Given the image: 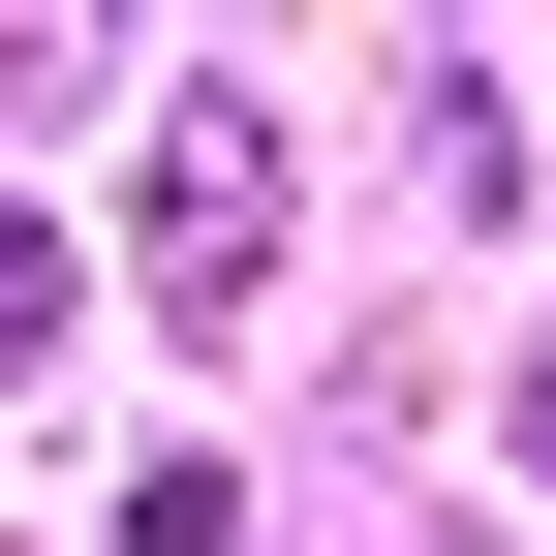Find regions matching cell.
I'll use <instances>...</instances> for the list:
<instances>
[{
	"label": "cell",
	"instance_id": "1",
	"mask_svg": "<svg viewBox=\"0 0 556 556\" xmlns=\"http://www.w3.org/2000/svg\"><path fill=\"white\" fill-rule=\"evenodd\" d=\"M248 217H278V155H248V124H186V155H155V278H248Z\"/></svg>",
	"mask_w": 556,
	"mask_h": 556
},
{
	"label": "cell",
	"instance_id": "2",
	"mask_svg": "<svg viewBox=\"0 0 556 556\" xmlns=\"http://www.w3.org/2000/svg\"><path fill=\"white\" fill-rule=\"evenodd\" d=\"M31 340H62V248H0V371H31Z\"/></svg>",
	"mask_w": 556,
	"mask_h": 556
}]
</instances>
